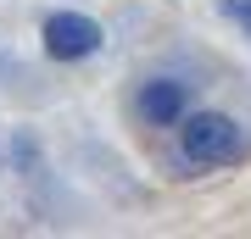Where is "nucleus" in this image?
<instances>
[{
  "instance_id": "nucleus-1",
  "label": "nucleus",
  "mask_w": 251,
  "mask_h": 239,
  "mask_svg": "<svg viewBox=\"0 0 251 239\" xmlns=\"http://www.w3.org/2000/svg\"><path fill=\"white\" fill-rule=\"evenodd\" d=\"M179 123H184L179 139H184L190 161H229L240 151V128H234V117H224V111H190Z\"/></svg>"
},
{
  "instance_id": "nucleus-2",
  "label": "nucleus",
  "mask_w": 251,
  "mask_h": 239,
  "mask_svg": "<svg viewBox=\"0 0 251 239\" xmlns=\"http://www.w3.org/2000/svg\"><path fill=\"white\" fill-rule=\"evenodd\" d=\"M45 50L56 62H78V56H95L100 50V28L90 17H78V11H56L45 22Z\"/></svg>"
},
{
  "instance_id": "nucleus-3",
  "label": "nucleus",
  "mask_w": 251,
  "mask_h": 239,
  "mask_svg": "<svg viewBox=\"0 0 251 239\" xmlns=\"http://www.w3.org/2000/svg\"><path fill=\"white\" fill-rule=\"evenodd\" d=\"M140 111H145V123H156V128H173L184 117V84H173V78H151L140 89Z\"/></svg>"
},
{
  "instance_id": "nucleus-4",
  "label": "nucleus",
  "mask_w": 251,
  "mask_h": 239,
  "mask_svg": "<svg viewBox=\"0 0 251 239\" xmlns=\"http://www.w3.org/2000/svg\"><path fill=\"white\" fill-rule=\"evenodd\" d=\"M224 11H229L240 28H251V0H224Z\"/></svg>"
}]
</instances>
